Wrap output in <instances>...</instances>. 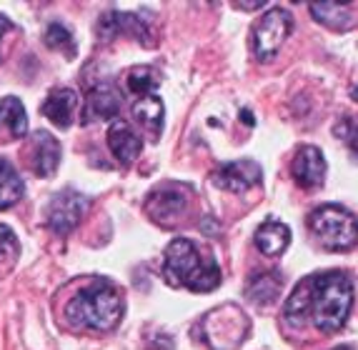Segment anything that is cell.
Returning a JSON list of instances; mask_svg holds the SVG:
<instances>
[{
	"instance_id": "obj_1",
	"label": "cell",
	"mask_w": 358,
	"mask_h": 350,
	"mask_svg": "<svg viewBox=\"0 0 358 350\" xmlns=\"http://www.w3.org/2000/svg\"><path fill=\"white\" fill-rule=\"evenodd\" d=\"M353 305V285L346 273L329 270L306 278L286 303V318L296 323L310 318L323 333H336L348 321Z\"/></svg>"
},
{
	"instance_id": "obj_2",
	"label": "cell",
	"mask_w": 358,
	"mask_h": 350,
	"mask_svg": "<svg viewBox=\"0 0 358 350\" xmlns=\"http://www.w3.org/2000/svg\"><path fill=\"white\" fill-rule=\"evenodd\" d=\"M163 278L193 293H208L221 285V270L188 238H178L163 253Z\"/></svg>"
},
{
	"instance_id": "obj_3",
	"label": "cell",
	"mask_w": 358,
	"mask_h": 350,
	"mask_svg": "<svg viewBox=\"0 0 358 350\" xmlns=\"http://www.w3.org/2000/svg\"><path fill=\"white\" fill-rule=\"evenodd\" d=\"M68 321L78 328H90V330H110L123 318V296L115 285L93 283L78 293L66 308Z\"/></svg>"
},
{
	"instance_id": "obj_4",
	"label": "cell",
	"mask_w": 358,
	"mask_h": 350,
	"mask_svg": "<svg viewBox=\"0 0 358 350\" xmlns=\"http://www.w3.org/2000/svg\"><path fill=\"white\" fill-rule=\"evenodd\" d=\"M310 233L321 240L326 250H348L358 240V220L341 205H321L308 215Z\"/></svg>"
},
{
	"instance_id": "obj_5",
	"label": "cell",
	"mask_w": 358,
	"mask_h": 350,
	"mask_svg": "<svg viewBox=\"0 0 358 350\" xmlns=\"http://www.w3.org/2000/svg\"><path fill=\"white\" fill-rule=\"evenodd\" d=\"M248 333V321L243 310L236 305H223L203 318V335L206 343L213 350H233L243 343Z\"/></svg>"
},
{
	"instance_id": "obj_6",
	"label": "cell",
	"mask_w": 358,
	"mask_h": 350,
	"mask_svg": "<svg viewBox=\"0 0 358 350\" xmlns=\"http://www.w3.org/2000/svg\"><path fill=\"white\" fill-rule=\"evenodd\" d=\"M293 28L291 13L283 8H271L251 30V50L256 53L258 60L268 63L278 55L283 41L288 38Z\"/></svg>"
},
{
	"instance_id": "obj_7",
	"label": "cell",
	"mask_w": 358,
	"mask_h": 350,
	"mask_svg": "<svg viewBox=\"0 0 358 350\" xmlns=\"http://www.w3.org/2000/svg\"><path fill=\"white\" fill-rule=\"evenodd\" d=\"M85 210H88V198L80 196L78 190H60L58 196L50 200L48 213H45V220H48V228L58 235H66L73 228L83 220Z\"/></svg>"
},
{
	"instance_id": "obj_8",
	"label": "cell",
	"mask_w": 358,
	"mask_h": 350,
	"mask_svg": "<svg viewBox=\"0 0 358 350\" xmlns=\"http://www.w3.org/2000/svg\"><path fill=\"white\" fill-rule=\"evenodd\" d=\"M261 166L253 161H231L223 163L218 170L213 173V183L223 190H231V193H245L248 188H256L261 185Z\"/></svg>"
},
{
	"instance_id": "obj_9",
	"label": "cell",
	"mask_w": 358,
	"mask_h": 350,
	"mask_svg": "<svg viewBox=\"0 0 358 350\" xmlns=\"http://www.w3.org/2000/svg\"><path fill=\"white\" fill-rule=\"evenodd\" d=\"M293 178L301 188H321L326 180V158L313 145L299 148L293 158Z\"/></svg>"
},
{
	"instance_id": "obj_10",
	"label": "cell",
	"mask_w": 358,
	"mask_h": 350,
	"mask_svg": "<svg viewBox=\"0 0 358 350\" xmlns=\"http://www.w3.org/2000/svg\"><path fill=\"white\" fill-rule=\"evenodd\" d=\"M120 110V95L110 85H98L88 93L83 105V123H93V120H115Z\"/></svg>"
},
{
	"instance_id": "obj_11",
	"label": "cell",
	"mask_w": 358,
	"mask_h": 350,
	"mask_svg": "<svg viewBox=\"0 0 358 350\" xmlns=\"http://www.w3.org/2000/svg\"><path fill=\"white\" fill-rule=\"evenodd\" d=\"M123 33H131V36H141L148 43V30H145L143 20L133 15V13H120V10H110L106 13L101 20H98V36L103 41H113L115 36H123Z\"/></svg>"
},
{
	"instance_id": "obj_12",
	"label": "cell",
	"mask_w": 358,
	"mask_h": 350,
	"mask_svg": "<svg viewBox=\"0 0 358 350\" xmlns=\"http://www.w3.org/2000/svg\"><path fill=\"white\" fill-rule=\"evenodd\" d=\"M108 145L110 153L118 158L123 166H131L141 153V138L133 133V128L126 120H113L108 128Z\"/></svg>"
},
{
	"instance_id": "obj_13",
	"label": "cell",
	"mask_w": 358,
	"mask_h": 350,
	"mask_svg": "<svg viewBox=\"0 0 358 350\" xmlns=\"http://www.w3.org/2000/svg\"><path fill=\"white\" fill-rule=\"evenodd\" d=\"M33 170L43 178L53 175L60 163V143L48 131H38L33 136Z\"/></svg>"
},
{
	"instance_id": "obj_14",
	"label": "cell",
	"mask_w": 358,
	"mask_h": 350,
	"mask_svg": "<svg viewBox=\"0 0 358 350\" xmlns=\"http://www.w3.org/2000/svg\"><path fill=\"white\" fill-rule=\"evenodd\" d=\"M76 105H78L76 90L60 88V90H53V93L45 98V103H43V115L53 125H58V128H68L73 120V113H76Z\"/></svg>"
},
{
	"instance_id": "obj_15",
	"label": "cell",
	"mask_w": 358,
	"mask_h": 350,
	"mask_svg": "<svg viewBox=\"0 0 358 350\" xmlns=\"http://www.w3.org/2000/svg\"><path fill=\"white\" fill-rule=\"evenodd\" d=\"M291 243V228L286 223H278V220H266L261 228L256 231V245L263 256H281L283 250Z\"/></svg>"
},
{
	"instance_id": "obj_16",
	"label": "cell",
	"mask_w": 358,
	"mask_h": 350,
	"mask_svg": "<svg viewBox=\"0 0 358 350\" xmlns=\"http://www.w3.org/2000/svg\"><path fill=\"white\" fill-rule=\"evenodd\" d=\"M185 210V196L180 188H163L148 198V213L161 223H171Z\"/></svg>"
},
{
	"instance_id": "obj_17",
	"label": "cell",
	"mask_w": 358,
	"mask_h": 350,
	"mask_svg": "<svg viewBox=\"0 0 358 350\" xmlns=\"http://www.w3.org/2000/svg\"><path fill=\"white\" fill-rule=\"evenodd\" d=\"M28 133V115H25V108L18 98H3L0 101V136H8L13 140H18Z\"/></svg>"
},
{
	"instance_id": "obj_18",
	"label": "cell",
	"mask_w": 358,
	"mask_h": 350,
	"mask_svg": "<svg viewBox=\"0 0 358 350\" xmlns=\"http://www.w3.org/2000/svg\"><path fill=\"white\" fill-rule=\"evenodd\" d=\"M23 193H25V185L23 178L18 175V170L8 161L0 158V210L13 208L23 198Z\"/></svg>"
},
{
	"instance_id": "obj_19",
	"label": "cell",
	"mask_w": 358,
	"mask_h": 350,
	"mask_svg": "<svg viewBox=\"0 0 358 350\" xmlns=\"http://www.w3.org/2000/svg\"><path fill=\"white\" fill-rule=\"evenodd\" d=\"M245 296L248 300L253 303H261V305H268L273 303L275 298L281 296V278L275 273H258L248 280L245 285Z\"/></svg>"
},
{
	"instance_id": "obj_20",
	"label": "cell",
	"mask_w": 358,
	"mask_h": 350,
	"mask_svg": "<svg viewBox=\"0 0 358 350\" xmlns=\"http://www.w3.org/2000/svg\"><path fill=\"white\" fill-rule=\"evenodd\" d=\"M308 10L313 18L321 20L323 25H329V28H334V30L351 28L353 15L346 3H318V6H310Z\"/></svg>"
},
{
	"instance_id": "obj_21",
	"label": "cell",
	"mask_w": 358,
	"mask_h": 350,
	"mask_svg": "<svg viewBox=\"0 0 358 350\" xmlns=\"http://www.w3.org/2000/svg\"><path fill=\"white\" fill-rule=\"evenodd\" d=\"M133 115L136 120H141L143 125H148L150 131H161L163 128V115H166V108L158 95H141L136 103H133Z\"/></svg>"
},
{
	"instance_id": "obj_22",
	"label": "cell",
	"mask_w": 358,
	"mask_h": 350,
	"mask_svg": "<svg viewBox=\"0 0 358 350\" xmlns=\"http://www.w3.org/2000/svg\"><path fill=\"white\" fill-rule=\"evenodd\" d=\"M158 85H161V75L150 66L131 68V73H128V88H131L138 98H141V95H153Z\"/></svg>"
},
{
	"instance_id": "obj_23",
	"label": "cell",
	"mask_w": 358,
	"mask_h": 350,
	"mask_svg": "<svg viewBox=\"0 0 358 350\" xmlns=\"http://www.w3.org/2000/svg\"><path fill=\"white\" fill-rule=\"evenodd\" d=\"M43 41H45L48 48H53V50H60V53L71 55V58L76 55V38H73V33L63 23H50Z\"/></svg>"
},
{
	"instance_id": "obj_24",
	"label": "cell",
	"mask_w": 358,
	"mask_h": 350,
	"mask_svg": "<svg viewBox=\"0 0 358 350\" xmlns=\"http://www.w3.org/2000/svg\"><path fill=\"white\" fill-rule=\"evenodd\" d=\"M18 256V238L8 226L0 223V261H13Z\"/></svg>"
},
{
	"instance_id": "obj_25",
	"label": "cell",
	"mask_w": 358,
	"mask_h": 350,
	"mask_svg": "<svg viewBox=\"0 0 358 350\" xmlns=\"http://www.w3.org/2000/svg\"><path fill=\"white\" fill-rule=\"evenodd\" d=\"M8 30H13V23L6 15H0V43H3V36H6ZM0 60H3V50H0Z\"/></svg>"
},
{
	"instance_id": "obj_26",
	"label": "cell",
	"mask_w": 358,
	"mask_h": 350,
	"mask_svg": "<svg viewBox=\"0 0 358 350\" xmlns=\"http://www.w3.org/2000/svg\"><path fill=\"white\" fill-rule=\"evenodd\" d=\"M348 145H351V153L358 158V123L353 125V131H351V136H348Z\"/></svg>"
},
{
	"instance_id": "obj_27",
	"label": "cell",
	"mask_w": 358,
	"mask_h": 350,
	"mask_svg": "<svg viewBox=\"0 0 358 350\" xmlns=\"http://www.w3.org/2000/svg\"><path fill=\"white\" fill-rule=\"evenodd\" d=\"M351 95L358 101V85H353V88H351Z\"/></svg>"
},
{
	"instance_id": "obj_28",
	"label": "cell",
	"mask_w": 358,
	"mask_h": 350,
	"mask_svg": "<svg viewBox=\"0 0 358 350\" xmlns=\"http://www.w3.org/2000/svg\"><path fill=\"white\" fill-rule=\"evenodd\" d=\"M334 350H353V348H348V345H341V348H334Z\"/></svg>"
}]
</instances>
